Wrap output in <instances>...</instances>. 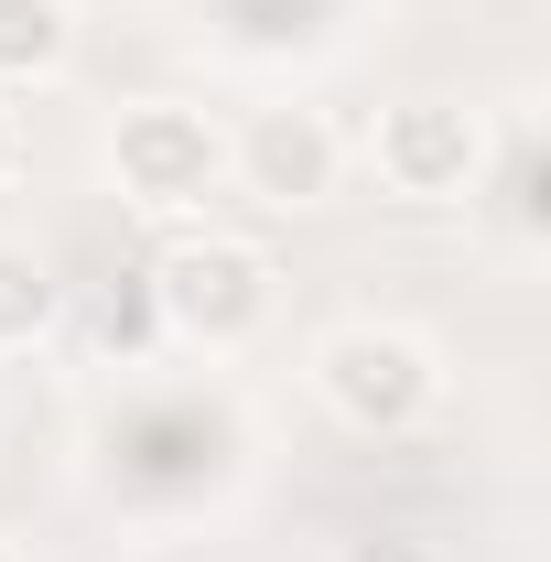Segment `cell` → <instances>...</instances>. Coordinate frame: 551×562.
Segmentation results:
<instances>
[{
    "label": "cell",
    "instance_id": "1",
    "mask_svg": "<svg viewBox=\"0 0 551 562\" xmlns=\"http://www.w3.org/2000/svg\"><path fill=\"white\" fill-rule=\"evenodd\" d=\"M314 379H325L336 422H357V432H412V422L432 412V390H443L432 347L401 336V325H346V336H325Z\"/></svg>",
    "mask_w": 551,
    "mask_h": 562
},
{
    "label": "cell",
    "instance_id": "2",
    "mask_svg": "<svg viewBox=\"0 0 551 562\" xmlns=\"http://www.w3.org/2000/svg\"><path fill=\"white\" fill-rule=\"evenodd\" d=\"M151 303H162L173 336L238 347V336L271 314V271H260V249H238V238H173V249L151 260Z\"/></svg>",
    "mask_w": 551,
    "mask_h": 562
},
{
    "label": "cell",
    "instance_id": "3",
    "mask_svg": "<svg viewBox=\"0 0 551 562\" xmlns=\"http://www.w3.org/2000/svg\"><path fill=\"white\" fill-rule=\"evenodd\" d=\"M216 173H227V140L206 131V109H131L120 120V184L140 206H195Z\"/></svg>",
    "mask_w": 551,
    "mask_h": 562
},
{
    "label": "cell",
    "instance_id": "4",
    "mask_svg": "<svg viewBox=\"0 0 551 562\" xmlns=\"http://www.w3.org/2000/svg\"><path fill=\"white\" fill-rule=\"evenodd\" d=\"M227 162L249 173V195L271 206H325L336 195V120L325 109H249V131L227 140Z\"/></svg>",
    "mask_w": 551,
    "mask_h": 562
},
{
    "label": "cell",
    "instance_id": "5",
    "mask_svg": "<svg viewBox=\"0 0 551 562\" xmlns=\"http://www.w3.org/2000/svg\"><path fill=\"white\" fill-rule=\"evenodd\" d=\"M476 120L454 109V98H401L390 120H379V173L401 184V195H465L476 184Z\"/></svg>",
    "mask_w": 551,
    "mask_h": 562
},
{
    "label": "cell",
    "instance_id": "6",
    "mask_svg": "<svg viewBox=\"0 0 551 562\" xmlns=\"http://www.w3.org/2000/svg\"><path fill=\"white\" fill-rule=\"evenodd\" d=\"M66 55H76L66 0H0V87H22V76H55Z\"/></svg>",
    "mask_w": 551,
    "mask_h": 562
},
{
    "label": "cell",
    "instance_id": "7",
    "mask_svg": "<svg viewBox=\"0 0 551 562\" xmlns=\"http://www.w3.org/2000/svg\"><path fill=\"white\" fill-rule=\"evenodd\" d=\"M44 325H55V271L0 238V347H33Z\"/></svg>",
    "mask_w": 551,
    "mask_h": 562
},
{
    "label": "cell",
    "instance_id": "8",
    "mask_svg": "<svg viewBox=\"0 0 551 562\" xmlns=\"http://www.w3.org/2000/svg\"><path fill=\"white\" fill-rule=\"evenodd\" d=\"M357 562H421V552H401V541H379V552H357Z\"/></svg>",
    "mask_w": 551,
    "mask_h": 562
},
{
    "label": "cell",
    "instance_id": "9",
    "mask_svg": "<svg viewBox=\"0 0 551 562\" xmlns=\"http://www.w3.org/2000/svg\"><path fill=\"white\" fill-rule=\"evenodd\" d=\"M0 173H11V109H0Z\"/></svg>",
    "mask_w": 551,
    "mask_h": 562
},
{
    "label": "cell",
    "instance_id": "10",
    "mask_svg": "<svg viewBox=\"0 0 551 562\" xmlns=\"http://www.w3.org/2000/svg\"><path fill=\"white\" fill-rule=\"evenodd\" d=\"M0 562H22V552H11V541H0Z\"/></svg>",
    "mask_w": 551,
    "mask_h": 562
}]
</instances>
